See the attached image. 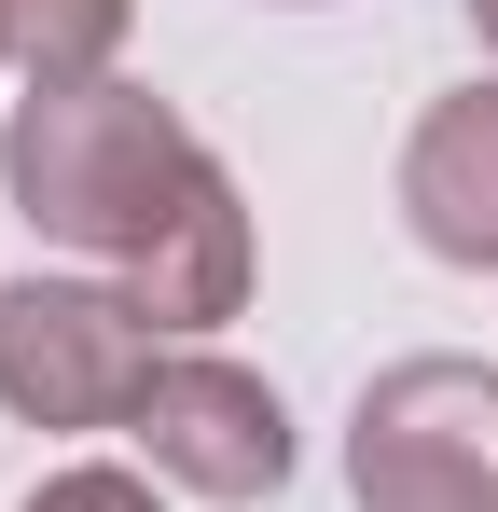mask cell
Masks as SVG:
<instances>
[{
    "mask_svg": "<svg viewBox=\"0 0 498 512\" xmlns=\"http://www.w3.org/2000/svg\"><path fill=\"white\" fill-rule=\"evenodd\" d=\"M153 388V319L83 277H14L0 291V402L42 429H125Z\"/></svg>",
    "mask_w": 498,
    "mask_h": 512,
    "instance_id": "cell-3",
    "label": "cell"
},
{
    "mask_svg": "<svg viewBox=\"0 0 498 512\" xmlns=\"http://www.w3.org/2000/svg\"><path fill=\"white\" fill-rule=\"evenodd\" d=\"M0 180L28 194L42 236L111 263V291L153 333H208L249 291V208L208 167V139L139 84H42L0 139Z\"/></svg>",
    "mask_w": 498,
    "mask_h": 512,
    "instance_id": "cell-1",
    "label": "cell"
},
{
    "mask_svg": "<svg viewBox=\"0 0 498 512\" xmlns=\"http://www.w3.org/2000/svg\"><path fill=\"white\" fill-rule=\"evenodd\" d=\"M360 512H498V374L485 360H402L360 388L346 429Z\"/></svg>",
    "mask_w": 498,
    "mask_h": 512,
    "instance_id": "cell-2",
    "label": "cell"
},
{
    "mask_svg": "<svg viewBox=\"0 0 498 512\" xmlns=\"http://www.w3.org/2000/svg\"><path fill=\"white\" fill-rule=\"evenodd\" d=\"M125 429L153 443V471L194 485V499H277V471H291V416L236 360H153V388H139Z\"/></svg>",
    "mask_w": 498,
    "mask_h": 512,
    "instance_id": "cell-4",
    "label": "cell"
},
{
    "mask_svg": "<svg viewBox=\"0 0 498 512\" xmlns=\"http://www.w3.org/2000/svg\"><path fill=\"white\" fill-rule=\"evenodd\" d=\"M139 0H0V56L28 84H111V42H125Z\"/></svg>",
    "mask_w": 498,
    "mask_h": 512,
    "instance_id": "cell-6",
    "label": "cell"
},
{
    "mask_svg": "<svg viewBox=\"0 0 498 512\" xmlns=\"http://www.w3.org/2000/svg\"><path fill=\"white\" fill-rule=\"evenodd\" d=\"M28 512H153V485H139V471H56Z\"/></svg>",
    "mask_w": 498,
    "mask_h": 512,
    "instance_id": "cell-7",
    "label": "cell"
},
{
    "mask_svg": "<svg viewBox=\"0 0 498 512\" xmlns=\"http://www.w3.org/2000/svg\"><path fill=\"white\" fill-rule=\"evenodd\" d=\"M471 28H485V56H498V0H471Z\"/></svg>",
    "mask_w": 498,
    "mask_h": 512,
    "instance_id": "cell-8",
    "label": "cell"
},
{
    "mask_svg": "<svg viewBox=\"0 0 498 512\" xmlns=\"http://www.w3.org/2000/svg\"><path fill=\"white\" fill-rule=\"evenodd\" d=\"M402 208L443 263H498V84L443 97L402 153Z\"/></svg>",
    "mask_w": 498,
    "mask_h": 512,
    "instance_id": "cell-5",
    "label": "cell"
}]
</instances>
